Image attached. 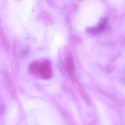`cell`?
Instances as JSON below:
<instances>
[{
    "mask_svg": "<svg viewBox=\"0 0 125 125\" xmlns=\"http://www.w3.org/2000/svg\"><path fill=\"white\" fill-rule=\"evenodd\" d=\"M106 23V20H105V19L102 20L101 22L98 24V26L97 27L94 28V30H92V31L93 32L94 31V32H101L105 28Z\"/></svg>",
    "mask_w": 125,
    "mask_h": 125,
    "instance_id": "obj_1",
    "label": "cell"
},
{
    "mask_svg": "<svg viewBox=\"0 0 125 125\" xmlns=\"http://www.w3.org/2000/svg\"><path fill=\"white\" fill-rule=\"evenodd\" d=\"M4 111V105L2 100L0 98V115H2Z\"/></svg>",
    "mask_w": 125,
    "mask_h": 125,
    "instance_id": "obj_2",
    "label": "cell"
}]
</instances>
